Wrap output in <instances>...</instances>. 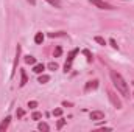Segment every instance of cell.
I'll return each mask as SVG.
<instances>
[{
	"mask_svg": "<svg viewBox=\"0 0 134 132\" xmlns=\"http://www.w3.org/2000/svg\"><path fill=\"white\" fill-rule=\"evenodd\" d=\"M111 79H112V84L115 86L117 92L122 93V97H130V87H128V82L123 79V76L120 73H117L115 70H111Z\"/></svg>",
	"mask_w": 134,
	"mask_h": 132,
	"instance_id": "obj_1",
	"label": "cell"
},
{
	"mask_svg": "<svg viewBox=\"0 0 134 132\" xmlns=\"http://www.w3.org/2000/svg\"><path fill=\"white\" fill-rule=\"evenodd\" d=\"M108 97H109V101L112 103V106L115 109H122V99L117 97V93L114 90H108Z\"/></svg>",
	"mask_w": 134,
	"mask_h": 132,
	"instance_id": "obj_2",
	"label": "cell"
},
{
	"mask_svg": "<svg viewBox=\"0 0 134 132\" xmlns=\"http://www.w3.org/2000/svg\"><path fill=\"white\" fill-rule=\"evenodd\" d=\"M78 55V48H75V50H72L70 53H69V56H67V61L66 64H64V71H70V68H72V64H73V59H75V56Z\"/></svg>",
	"mask_w": 134,
	"mask_h": 132,
	"instance_id": "obj_3",
	"label": "cell"
},
{
	"mask_svg": "<svg viewBox=\"0 0 134 132\" xmlns=\"http://www.w3.org/2000/svg\"><path fill=\"white\" fill-rule=\"evenodd\" d=\"M92 5H95L97 8H100V9H114V6L112 5H109V3H106V2H103V0H89Z\"/></svg>",
	"mask_w": 134,
	"mask_h": 132,
	"instance_id": "obj_4",
	"label": "cell"
},
{
	"mask_svg": "<svg viewBox=\"0 0 134 132\" xmlns=\"http://www.w3.org/2000/svg\"><path fill=\"white\" fill-rule=\"evenodd\" d=\"M97 87H98V81H97V79H94V81H87L86 86H84V92L87 93V92H91V90H95Z\"/></svg>",
	"mask_w": 134,
	"mask_h": 132,
	"instance_id": "obj_5",
	"label": "cell"
},
{
	"mask_svg": "<svg viewBox=\"0 0 134 132\" xmlns=\"http://www.w3.org/2000/svg\"><path fill=\"white\" fill-rule=\"evenodd\" d=\"M91 120H94V121L104 120V112H101V110H94V112H91Z\"/></svg>",
	"mask_w": 134,
	"mask_h": 132,
	"instance_id": "obj_6",
	"label": "cell"
},
{
	"mask_svg": "<svg viewBox=\"0 0 134 132\" xmlns=\"http://www.w3.org/2000/svg\"><path fill=\"white\" fill-rule=\"evenodd\" d=\"M19 58H20V45H17V48H16V59H14V65H13V71H11V78L16 73V68H17V64H19Z\"/></svg>",
	"mask_w": 134,
	"mask_h": 132,
	"instance_id": "obj_7",
	"label": "cell"
},
{
	"mask_svg": "<svg viewBox=\"0 0 134 132\" xmlns=\"http://www.w3.org/2000/svg\"><path fill=\"white\" fill-rule=\"evenodd\" d=\"M9 123H11V117H6L5 120H2V123H0V132L6 131L8 126H9Z\"/></svg>",
	"mask_w": 134,
	"mask_h": 132,
	"instance_id": "obj_8",
	"label": "cell"
},
{
	"mask_svg": "<svg viewBox=\"0 0 134 132\" xmlns=\"http://www.w3.org/2000/svg\"><path fill=\"white\" fill-rule=\"evenodd\" d=\"M27 81H28V79H27V73H25V70H20V84H19V86L24 87V86L27 84Z\"/></svg>",
	"mask_w": 134,
	"mask_h": 132,
	"instance_id": "obj_9",
	"label": "cell"
},
{
	"mask_svg": "<svg viewBox=\"0 0 134 132\" xmlns=\"http://www.w3.org/2000/svg\"><path fill=\"white\" fill-rule=\"evenodd\" d=\"M44 68H45L44 64H36V65L33 67V71H34V73H37V75H41V73L44 71Z\"/></svg>",
	"mask_w": 134,
	"mask_h": 132,
	"instance_id": "obj_10",
	"label": "cell"
},
{
	"mask_svg": "<svg viewBox=\"0 0 134 132\" xmlns=\"http://www.w3.org/2000/svg\"><path fill=\"white\" fill-rule=\"evenodd\" d=\"M37 81H39L41 84H45V82H48V81H50V76H48V75H42V73H41V76L37 78Z\"/></svg>",
	"mask_w": 134,
	"mask_h": 132,
	"instance_id": "obj_11",
	"label": "cell"
},
{
	"mask_svg": "<svg viewBox=\"0 0 134 132\" xmlns=\"http://www.w3.org/2000/svg\"><path fill=\"white\" fill-rule=\"evenodd\" d=\"M37 129H39V131H44V132H48L50 131V126H48L47 123H39V124H37Z\"/></svg>",
	"mask_w": 134,
	"mask_h": 132,
	"instance_id": "obj_12",
	"label": "cell"
},
{
	"mask_svg": "<svg viewBox=\"0 0 134 132\" xmlns=\"http://www.w3.org/2000/svg\"><path fill=\"white\" fill-rule=\"evenodd\" d=\"M25 62H27V64H30V65H34V64H36V58L28 55V56H25Z\"/></svg>",
	"mask_w": 134,
	"mask_h": 132,
	"instance_id": "obj_13",
	"label": "cell"
},
{
	"mask_svg": "<svg viewBox=\"0 0 134 132\" xmlns=\"http://www.w3.org/2000/svg\"><path fill=\"white\" fill-rule=\"evenodd\" d=\"M34 42H36V44H42V42H44V34L37 33L36 36H34Z\"/></svg>",
	"mask_w": 134,
	"mask_h": 132,
	"instance_id": "obj_14",
	"label": "cell"
},
{
	"mask_svg": "<svg viewBox=\"0 0 134 132\" xmlns=\"http://www.w3.org/2000/svg\"><path fill=\"white\" fill-rule=\"evenodd\" d=\"M61 55H63V48H61V47H56V48L53 50V56H55V58H59Z\"/></svg>",
	"mask_w": 134,
	"mask_h": 132,
	"instance_id": "obj_15",
	"label": "cell"
},
{
	"mask_svg": "<svg viewBox=\"0 0 134 132\" xmlns=\"http://www.w3.org/2000/svg\"><path fill=\"white\" fill-rule=\"evenodd\" d=\"M47 2L55 8H61V0H47Z\"/></svg>",
	"mask_w": 134,
	"mask_h": 132,
	"instance_id": "obj_16",
	"label": "cell"
},
{
	"mask_svg": "<svg viewBox=\"0 0 134 132\" xmlns=\"http://www.w3.org/2000/svg\"><path fill=\"white\" fill-rule=\"evenodd\" d=\"M83 53H84V56L87 58V62H92V59H94V58H92V53H91L89 50H83Z\"/></svg>",
	"mask_w": 134,
	"mask_h": 132,
	"instance_id": "obj_17",
	"label": "cell"
},
{
	"mask_svg": "<svg viewBox=\"0 0 134 132\" xmlns=\"http://www.w3.org/2000/svg\"><path fill=\"white\" fill-rule=\"evenodd\" d=\"M94 40H95L97 44H100V45H106V40H104L103 37H100V36H95V37H94Z\"/></svg>",
	"mask_w": 134,
	"mask_h": 132,
	"instance_id": "obj_18",
	"label": "cell"
},
{
	"mask_svg": "<svg viewBox=\"0 0 134 132\" xmlns=\"http://www.w3.org/2000/svg\"><path fill=\"white\" fill-rule=\"evenodd\" d=\"M31 118L37 121V120H41V118H42V113H41V112H33V115H31Z\"/></svg>",
	"mask_w": 134,
	"mask_h": 132,
	"instance_id": "obj_19",
	"label": "cell"
},
{
	"mask_svg": "<svg viewBox=\"0 0 134 132\" xmlns=\"http://www.w3.org/2000/svg\"><path fill=\"white\" fill-rule=\"evenodd\" d=\"M64 124H66V120H58V123H56V129H63Z\"/></svg>",
	"mask_w": 134,
	"mask_h": 132,
	"instance_id": "obj_20",
	"label": "cell"
},
{
	"mask_svg": "<svg viewBox=\"0 0 134 132\" xmlns=\"http://www.w3.org/2000/svg\"><path fill=\"white\" fill-rule=\"evenodd\" d=\"M48 36H50V37H58V36H66V33H64V31H59V33H48Z\"/></svg>",
	"mask_w": 134,
	"mask_h": 132,
	"instance_id": "obj_21",
	"label": "cell"
},
{
	"mask_svg": "<svg viewBox=\"0 0 134 132\" xmlns=\"http://www.w3.org/2000/svg\"><path fill=\"white\" fill-rule=\"evenodd\" d=\"M53 115H55V117H61V115H63V109H55V110H53Z\"/></svg>",
	"mask_w": 134,
	"mask_h": 132,
	"instance_id": "obj_22",
	"label": "cell"
},
{
	"mask_svg": "<svg viewBox=\"0 0 134 132\" xmlns=\"http://www.w3.org/2000/svg\"><path fill=\"white\" fill-rule=\"evenodd\" d=\"M47 67H48L50 70H58V64H56V62H50Z\"/></svg>",
	"mask_w": 134,
	"mask_h": 132,
	"instance_id": "obj_23",
	"label": "cell"
},
{
	"mask_svg": "<svg viewBox=\"0 0 134 132\" xmlns=\"http://www.w3.org/2000/svg\"><path fill=\"white\" fill-rule=\"evenodd\" d=\"M28 107H30V109H36V107H37V101H30V103H28Z\"/></svg>",
	"mask_w": 134,
	"mask_h": 132,
	"instance_id": "obj_24",
	"label": "cell"
},
{
	"mask_svg": "<svg viewBox=\"0 0 134 132\" xmlns=\"http://www.w3.org/2000/svg\"><path fill=\"white\" fill-rule=\"evenodd\" d=\"M109 44H111V45H112V47H114L115 50H119V45H117V42H115L114 39H109Z\"/></svg>",
	"mask_w": 134,
	"mask_h": 132,
	"instance_id": "obj_25",
	"label": "cell"
},
{
	"mask_svg": "<svg viewBox=\"0 0 134 132\" xmlns=\"http://www.w3.org/2000/svg\"><path fill=\"white\" fill-rule=\"evenodd\" d=\"M24 115H25V112H24L22 109H17V118H22Z\"/></svg>",
	"mask_w": 134,
	"mask_h": 132,
	"instance_id": "obj_26",
	"label": "cell"
},
{
	"mask_svg": "<svg viewBox=\"0 0 134 132\" xmlns=\"http://www.w3.org/2000/svg\"><path fill=\"white\" fill-rule=\"evenodd\" d=\"M63 106H64V107H70V106H72V103H67V101H64V103H63Z\"/></svg>",
	"mask_w": 134,
	"mask_h": 132,
	"instance_id": "obj_27",
	"label": "cell"
},
{
	"mask_svg": "<svg viewBox=\"0 0 134 132\" xmlns=\"http://www.w3.org/2000/svg\"><path fill=\"white\" fill-rule=\"evenodd\" d=\"M28 2H30L31 5H34V3H36V0H28Z\"/></svg>",
	"mask_w": 134,
	"mask_h": 132,
	"instance_id": "obj_28",
	"label": "cell"
}]
</instances>
